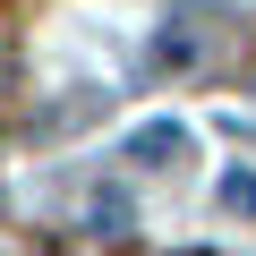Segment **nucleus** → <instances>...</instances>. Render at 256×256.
<instances>
[{
  "instance_id": "nucleus-1",
  "label": "nucleus",
  "mask_w": 256,
  "mask_h": 256,
  "mask_svg": "<svg viewBox=\"0 0 256 256\" xmlns=\"http://www.w3.org/2000/svg\"><path fill=\"white\" fill-rule=\"evenodd\" d=\"M205 18H162V43H154V60L171 68V77H188L196 60H205V34H196Z\"/></svg>"
},
{
  "instance_id": "nucleus-2",
  "label": "nucleus",
  "mask_w": 256,
  "mask_h": 256,
  "mask_svg": "<svg viewBox=\"0 0 256 256\" xmlns=\"http://www.w3.org/2000/svg\"><path fill=\"white\" fill-rule=\"evenodd\" d=\"M128 154H137L146 171H162V154H171V162L188 154V128H180V120H146L137 137H128Z\"/></svg>"
},
{
  "instance_id": "nucleus-3",
  "label": "nucleus",
  "mask_w": 256,
  "mask_h": 256,
  "mask_svg": "<svg viewBox=\"0 0 256 256\" xmlns=\"http://www.w3.org/2000/svg\"><path fill=\"white\" fill-rule=\"evenodd\" d=\"M222 205H230V214H256V171H230V180H222Z\"/></svg>"
}]
</instances>
